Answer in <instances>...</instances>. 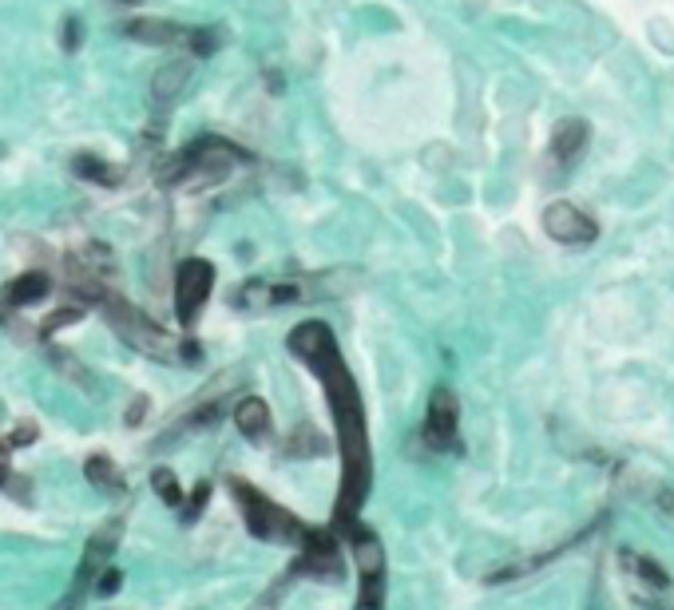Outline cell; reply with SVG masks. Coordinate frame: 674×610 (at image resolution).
I'll list each match as a JSON object with an SVG mask.
<instances>
[{"label":"cell","mask_w":674,"mask_h":610,"mask_svg":"<svg viewBox=\"0 0 674 610\" xmlns=\"http://www.w3.org/2000/svg\"><path fill=\"white\" fill-rule=\"evenodd\" d=\"M286 349L322 381L326 405L337 428V452H341V484L334 500V531H345L357 523V515L369 500L373 488V452H369V424H365V405L357 393V381L341 357L334 341V329L326 321H302L290 329Z\"/></svg>","instance_id":"1"},{"label":"cell","mask_w":674,"mask_h":610,"mask_svg":"<svg viewBox=\"0 0 674 610\" xmlns=\"http://www.w3.org/2000/svg\"><path fill=\"white\" fill-rule=\"evenodd\" d=\"M92 305L108 317V325H112L131 349H139V353L151 357V361H163V365H195V361L203 357V345H199V341L167 333V329H163L159 321H151L143 309H135L127 298H119L112 286L100 290V294L92 298Z\"/></svg>","instance_id":"2"},{"label":"cell","mask_w":674,"mask_h":610,"mask_svg":"<svg viewBox=\"0 0 674 610\" xmlns=\"http://www.w3.org/2000/svg\"><path fill=\"white\" fill-rule=\"evenodd\" d=\"M238 163H250V155L230 143L223 135H203L195 143H187L163 171H159V183L167 187H203V183H219L226 179Z\"/></svg>","instance_id":"3"},{"label":"cell","mask_w":674,"mask_h":610,"mask_svg":"<svg viewBox=\"0 0 674 610\" xmlns=\"http://www.w3.org/2000/svg\"><path fill=\"white\" fill-rule=\"evenodd\" d=\"M226 492H230L234 508H238L242 523H246V531H250L254 539H262V543H278V547H298V543L306 539V531H310V527H306L294 511H286L282 504H274L266 492H258L250 480L230 476V480H226Z\"/></svg>","instance_id":"4"},{"label":"cell","mask_w":674,"mask_h":610,"mask_svg":"<svg viewBox=\"0 0 674 610\" xmlns=\"http://www.w3.org/2000/svg\"><path fill=\"white\" fill-rule=\"evenodd\" d=\"M119 539H123V515H112L108 523H100V527L88 535L84 555H80V563H76V575H72L64 599L52 610H84V603H88L92 591H96V579H100V575L108 571V563H112Z\"/></svg>","instance_id":"5"},{"label":"cell","mask_w":674,"mask_h":610,"mask_svg":"<svg viewBox=\"0 0 674 610\" xmlns=\"http://www.w3.org/2000/svg\"><path fill=\"white\" fill-rule=\"evenodd\" d=\"M238 381V373H223V377H215L195 401L187 408H179L171 420H167V428L155 436V444L151 448H171V444H183V440H191V436H199V432H207V428H215L219 420L226 416V397H230V385Z\"/></svg>","instance_id":"6"},{"label":"cell","mask_w":674,"mask_h":610,"mask_svg":"<svg viewBox=\"0 0 674 610\" xmlns=\"http://www.w3.org/2000/svg\"><path fill=\"white\" fill-rule=\"evenodd\" d=\"M314 298H334L330 294V278L322 274H298V278H282V282H246L234 294V309L242 313H266V309H282V305H302Z\"/></svg>","instance_id":"7"},{"label":"cell","mask_w":674,"mask_h":610,"mask_svg":"<svg viewBox=\"0 0 674 610\" xmlns=\"http://www.w3.org/2000/svg\"><path fill=\"white\" fill-rule=\"evenodd\" d=\"M215 266L207 258H187L175 270V321L183 329H191L199 321V313L207 309L211 294H215Z\"/></svg>","instance_id":"8"},{"label":"cell","mask_w":674,"mask_h":610,"mask_svg":"<svg viewBox=\"0 0 674 610\" xmlns=\"http://www.w3.org/2000/svg\"><path fill=\"white\" fill-rule=\"evenodd\" d=\"M290 575L294 579H330V583L345 575V555H341V543L334 539L330 527L306 531V539L298 543V559L290 563Z\"/></svg>","instance_id":"9"},{"label":"cell","mask_w":674,"mask_h":610,"mask_svg":"<svg viewBox=\"0 0 674 610\" xmlns=\"http://www.w3.org/2000/svg\"><path fill=\"white\" fill-rule=\"evenodd\" d=\"M421 444L429 452H456L460 448V401L452 389H433L425 424H421Z\"/></svg>","instance_id":"10"},{"label":"cell","mask_w":674,"mask_h":610,"mask_svg":"<svg viewBox=\"0 0 674 610\" xmlns=\"http://www.w3.org/2000/svg\"><path fill=\"white\" fill-rule=\"evenodd\" d=\"M544 230H548V238L560 242V246H587V242L599 238V222H595L583 206L567 203V199L544 206Z\"/></svg>","instance_id":"11"},{"label":"cell","mask_w":674,"mask_h":610,"mask_svg":"<svg viewBox=\"0 0 674 610\" xmlns=\"http://www.w3.org/2000/svg\"><path fill=\"white\" fill-rule=\"evenodd\" d=\"M230 424H234L238 436L250 440V444H266V440L274 436V412H270V405H266L258 393H246V397H238V401L230 405Z\"/></svg>","instance_id":"12"},{"label":"cell","mask_w":674,"mask_h":610,"mask_svg":"<svg viewBox=\"0 0 674 610\" xmlns=\"http://www.w3.org/2000/svg\"><path fill=\"white\" fill-rule=\"evenodd\" d=\"M52 294V278L44 274V270H24V274H16L12 282H4V305H12V309H28V305L44 302Z\"/></svg>","instance_id":"13"},{"label":"cell","mask_w":674,"mask_h":610,"mask_svg":"<svg viewBox=\"0 0 674 610\" xmlns=\"http://www.w3.org/2000/svg\"><path fill=\"white\" fill-rule=\"evenodd\" d=\"M587 135H591V127L583 123V119H560L556 127H552V143H548V155L560 163V167H567L583 147H587Z\"/></svg>","instance_id":"14"},{"label":"cell","mask_w":674,"mask_h":610,"mask_svg":"<svg viewBox=\"0 0 674 610\" xmlns=\"http://www.w3.org/2000/svg\"><path fill=\"white\" fill-rule=\"evenodd\" d=\"M119 32L131 36V40H139V44H175V40H187V28H179L175 20H159V16H135Z\"/></svg>","instance_id":"15"},{"label":"cell","mask_w":674,"mask_h":610,"mask_svg":"<svg viewBox=\"0 0 674 610\" xmlns=\"http://www.w3.org/2000/svg\"><path fill=\"white\" fill-rule=\"evenodd\" d=\"M84 480H88L96 492H104V496H123V492H127L123 468L115 464L108 452H92V456L84 460Z\"/></svg>","instance_id":"16"},{"label":"cell","mask_w":674,"mask_h":610,"mask_svg":"<svg viewBox=\"0 0 674 610\" xmlns=\"http://www.w3.org/2000/svg\"><path fill=\"white\" fill-rule=\"evenodd\" d=\"M619 567L635 579V583H643V587H651V591H667L671 587V575H667V567H659L655 559H647V555H639V551H619Z\"/></svg>","instance_id":"17"},{"label":"cell","mask_w":674,"mask_h":610,"mask_svg":"<svg viewBox=\"0 0 674 610\" xmlns=\"http://www.w3.org/2000/svg\"><path fill=\"white\" fill-rule=\"evenodd\" d=\"M187 80H191V60H171V64H163V68L155 72V80H151V103L167 107V103L187 88Z\"/></svg>","instance_id":"18"},{"label":"cell","mask_w":674,"mask_h":610,"mask_svg":"<svg viewBox=\"0 0 674 610\" xmlns=\"http://www.w3.org/2000/svg\"><path fill=\"white\" fill-rule=\"evenodd\" d=\"M286 456H294V460H314V456H326V436L318 432V424L314 420H298L294 428H290V436H286Z\"/></svg>","instance_id":"19"},{"label":"cell","mask_w":674,"mask_h":610,"mask_svg":"<svg viewBox=\"0 0 674 610\" xmlns=\"http://www.w3.org/2000/svg\"><path fill=\"white\" fill-rule=\"evenodd\" d=\"M72 175H76V179H88V183H100V187H115V183L123 179L112 163H104V159H96V155H76V159H72Z\"/></svg>","instance_id":"20"},{"label":"cell","mask_w":674,"mask_h":610,"mask_svg":"<svg viewBox=\"0 0 674 610\" xmlns=\"http://www.w3.org/2000/svg\"><path fill=\"white\" fill-rule=\"evenodd\" d=\"M353 610H385V571L357 575V607Z\"/></svg>","instance_id":"21"},{"label":"cell","mask_w":674,"mask_h":610,"mask_svg":"<svg viewBox=\"0 0 674 610\" xmlns=\"http://www.w3.org/2000/svg\"><path fill=\"white\" fill-rule=\"evenodd\" d=\"M151 492L167 504V508H183V488H179V476L171 472V468H155L151 472Z\"/></svg>","instance_id":"22"},{"label":"cell","mask_w":674,"mask_h":610,"mask_svg":"<svg viewBox=\"0 0 674 610\" xmlns=\"http://www.w3.org/2000/svg\"><path fill=\"white\" fill-rule=\"evenodd\" d=\"M187 44L195 56H211L223 44V28H187Z\"/></svg>","instance_id":"23"},{"label":"cell","mask_w":674,"mask_h":610,"mask_svg":"<svg viewBox=\"0 0 674 610\" xmlns=\"http://www.w3.org/2000/svg\"><path fill=\"white\" fill-rule=\"evenodd\" d=\"M52 365H56L64 377H72L80 389H92V373H88L84 365H76V357H72V353H64V349H52Z\"/></svg>","instance_id":"24"},{"label":"cell","mask_w":674,"mask_h":610,"mask_svg":"<svg viewBox=\"0 0 674 610\" xmlns=\"http://www.w3.org/2000/svg\"><path fill=\"white\" fill-rule=\"evenodd\" d=\"M80 317H84V305H80V302L64 305V309H56L52 317H44V325H40V337H52V333H60L64 325H76Z\"/></svg>","instance_id":"25"},{"label":"cell","mask_w":674,"mask_h":610,"mask_svg":"<svg viewBox=\"0 0 674 610\" xmlns=\"http://www.w3.org/2000/svg\"><path fill=\"white\" fill-rule=\"evenodd\" d=\"M207 504H211V484H199L187 500H183V523H199L203 519V511H207Z\"/></svg>","instance_id":"26"},{"label":"cell","mask_w":674,"mask_h":610,"mask_svg":"<svg viewBox=\"0 0 674 610\" xmlns=\"http://www.w3.org/2000/svg\"><path fill=\"white\" fill-rule=\"evenodd\" d=\"M32 440H40V424H36V420H24V424L12 428V436L0 440V448L12 452V448H24V444H32Z\"/></svg>","instance_id":"27"},{"label":"cell","mask_w":674,"mask_h":610,"mask_svg":"<svg viewBox=\"0 0 674 610\" xmlns=\"http://www.w3.org/2000/svg\"><path fill=\"white\" fill-rule=\"evenodd\" d=\"M119 587H123V575H119L115 567H108V571L96 579V591H92V595H100V599H112Z\"/></svg>","instance_id":"28"},{"label":"cell","mask_w":674,"mask_h":610,"mask_svg":"<svg viewBox=\"0 0 674 610\" xmlns=\"http://www.w3.org/2000/svg\"><path fill=\"white\" fill-rule=\"evenodd\" d=\"M60 44L72 52V48H80V20L76 16H68L64 20V28H60Z\"/></svg>","instance_id":"29"},{"label":"cell","mask_w":674,"mask_h":610,"mask_svg":"<svg viewBox=\"0 0 674 610\" xmlns=\"http://www.w3.org/2000/svg\"><path fill=\"white\" fill-rule=\"evenodd\" d=\"M147 412V397H135V405H127V424H143Z\"/></svg>","instance_id":"30"},{"label":"cell","mask_w":674,"mask_h":610,"mask_svg":"<svg viewBox=\"0 0 674 610\" xmlns=\"http://www.w3.org/2000/svg\"><path fill=\"white\" fill-rule=\"evenodd\" d=\"M659 504H663V508H667L674 515V496H671V492H663V496H659Z\"/></svg>","instance_id":"31"},{"label":"cell","mask_w":674,"mask_h":610,"mask_svg":"<svg viewBox=\"0 0 674 610\" xmlns=\"http://www.w3.org/2000/svg\"><path fill=\"white\" fill-rule=\"evenodd\" d=\"M115 4H123V8H127V4H139V0H115Z\"/></svg>","instance_id":"32"}]
</instances>
